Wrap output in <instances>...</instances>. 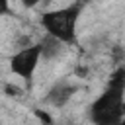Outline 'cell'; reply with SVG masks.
I'll list each match as a JSON object with an SVG mask.
<instances>
[{
    "label": "cell",
    "mask_w": 125,
    "mask_h": 125,
    "mask_svg": "<svg viewBox=\"0 0 125 125\" xmlns=\"http://www.w3.org/2000/svg\"><path fill=\"white\" fill-rule=\"evenodd\" d=\"M43 2H47V4H49V2H53V0H43Z\"/></svg>",
    "instance_id": "9c48e42d"
},
{
    "label": "cell",
    "mask_w": 125,
    "mask_h": 125,
    "mask_svg": "<svg viewBox=\"0 0 125 125\" xmlns=\"http://www.w3.org/2000/svg\"><path fill=\"white\" fill-rule=\"evenodd\" d=\"M41 59H43L41 43H33V45H29L25 49H18L10 57V70L14 74H18L27 86H31L35 70H37V64H39Z\"/></svg>",
    "instance_id": "3957f363"
},
{
    "label": "cell",
    "mask_w": 125,
    "mask_h": 125,
    "mask_svg": "<svg viewBox=\"0 0 125 125\" xmlns=\"http://www.w3.org/2000/svg\"><path fill=\"white\" fill-rule=\"evenodd\" d=\"M20 2H21L25 8H35V6H37L39 2H43V0H20Z\"/></svg>",
    "instance_id": "52a82bcc"
},
{
    "label": "cell",
    "mask_w": 125,
    "mask_h": 125,
    "mask_svg": "<svg viewBox=\"0 0 125 125\" xmlns=\"http://www.w3.org/2000/svg\"><path fill=\"white\" fill-rule=\"evenodd\" d=\"M76 92H78V84H74V82H70V80H59V82L53 84L51 90L47 92L45 102H47L49 105H53V107H64Z\"/></svg>",
    "instance_id": "277c9868"
},
{
    "label": "cell",
    "mask_w": 125,
    "mask_h": 125,
    "mask_svg": "<svg viewBox=\"0 0 125 125\" xmlns=\"http://www.w3.org/2000/svg\"><path fill=\"white\" fill-rule=\"evenodd\" d=\"M82 8H84V2L80 0V2H72L64 8L43 12L39 18V23L47 35L62 41L64 45H72L76 41V23L82 14Z\"/></svg>",
    "instance_id": "6da1fadb"
},
{
    "label": "cell",
    "mask_w": 125,
    "mask_h": 125,
    "mask_svg": "<svg viewBox=\"0 0 125 125\" xmlns=\"http://www.w3.org/2000/svg\"><path fill=\"white\" fill-rule=\"evenodd\" d=\"M119 125H125V117H123V119H121V121H119Z\"/></svg>",
    "instance_id": "ba28073f"
},
{
    "label": "cell",
    "mask_w": 125,
    "mask_h": 125,
    "mask_svg": "<svg viewBox=\"0 0 125 125\" xmlns=\"http://www.w3.org/2000/svg\"><path fill=\"white\" fill-rule=\"evenodd\" d=\"M4 92H6L8 96H21V88H18V86H14V84H6V86H4Z\"/></svg>",
    "instance_id": "8992f818"
},
{
    "label": "cell",
    "mask_w": 125,
    "mask_h": 125,
    "mask_svg": "<svg viewBox=\"0 0 125 125\" xmlns=\"http://www.w3.org/2000/svg\"><path fill=\"white\" fill-rule=\"evenodd\" d=\"M125 88L109 86L90 104L88 115L94 125H119L125 117Z\"/></svg>",
    "instance_id": "7a4b0ae2"
},
{
    "label": "cell",
    "mask_w": 125,
    "mask_h": 125,
    "mask_svg": "<svg viewBox=\"0 0 125 125\" xmlns=\"http://www.w3.org/2000/svg\"><path fill=\"white\" fill-rule=\"evenodd\" d=\"M39 43H41V49H43V59H47V61L59 57L62 53V45H64L62 41H59V39H55L51 35H45Z\"/></svg>",
    "instance_id": "5b68a950"
}]
</instances>
